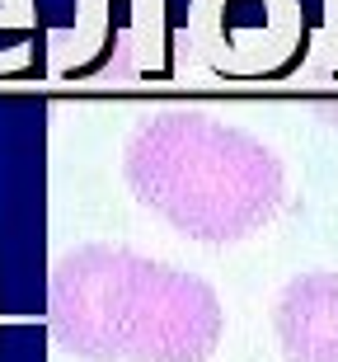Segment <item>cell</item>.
Masks as SVG:
<instances>
[{
	"label": "cell",
	"instance_id": "obj_1",
	"mask_svg": "<svg viewBox=\"0 0 338 362\" xmlns=\"http://www.w3.org/2000/svg\"><path fill=\"white\" fill-rule=\"evenodd\" d=\"M221 325L212 282L136 250L80 245L47 273L52 344L85 362H207Z\"/></svg>",
	"mask_w": 338,
	"mask_h": 362
},
{
	"label": "cell",
	"instance_id": "obj_2",
	"mask_svg": "<svg viewBox=\"0 0 338 362\" xmlns=\"http://www.w3.org/2000/svg\"><path fill=\"white\" fill-rule=\"evenodd\" d=\"M122 175L141 207L203 245L254 235L286 198V170L272 146L188 108L141 122L122 146Z\"/></svg>",
	"mask_w": 338,
	"mask_h": 362
},
{
	"label": "cell",
	"instance_id": "obj_3",
	"mask_svg": "<svg viewBox=\"0 0 338 362\" xmlns=\"http://www.w3.org/2000/svg\"><path fill=\"white\" fill-rule=\"evenodd\" d=\"M164 57V0H76V24L47 33V81L136 85Z\"/></svg>",
	"mask_w": 338,
	"mask_h": 362
},
{
	"label": "cell",
	"instance_id": "obj_4",
	"mask_svg": "<svg viewBox=\"0 0 338 362\" xmlns=\"http://www.w3.org/2000/svg\"><path fill=\"white\" fill-rule=\"evenodd\" d=\"M301 38V0H193L183 42L212 71H272Z\"/></svg>",
	"mask_w": 338,
	"mask_h": 362
},
{
	"label": "cell",
	"instance_id": "obj_5",
	"mask_svg": "<svg viewBox=\"0 0 338 362\" xmlns=\"http://www.w3.org/2000/svg\"><path fill=\"white\" fill-rule=\"evenodd\" d=\"M277 344L286 362H338V269H310L277 296Z\"/></svg>",
	"mask_w": 338,
	"mask_h": 362
},
{
	"label": "cell",
	"instance_id": "obj_6",
	"mask_svg": "<svg viewBox=\"0 0 338 362\" xmlns=\"http://www.w3.org/2000/svg\"><path fill=\"white\" fill-rule=\"evenodd\" d=\"M28 33H33V0H0V38L24 42ZM10 71H24V62L0 57V76H10Z\"/></svg>",
	"mask_w": 338,
	"mask_h": 362
}]
</instances>
